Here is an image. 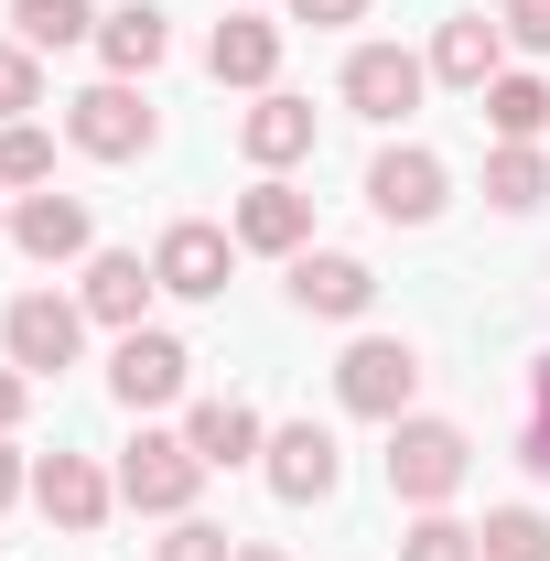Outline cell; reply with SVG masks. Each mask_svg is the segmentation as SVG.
Instances as JSON below:
<instances>
[{
  "label": "cell",
  "mask_w": 550,
  "mask_h": 561,
  "mask_svg": "<svg viewBox=\"0 0 550 561\" xmlns=\"http://www.w3.org/2000/svg\"><path fill=\"white\" fill-rule=\"evenodd\" d=\"M206 486V454L184 443V432H140L130 454H119V496H130L140 518H184Z\"/></svg>",
  "instance_id": "cell-1"
},
{
  "label": "cell",
  "mask_w": 550,
  "mask_h": 561,
  "mask_svg": "<svg viewBox=\"0 0 550 561\" xmlns=\"http://www.w3.org/2000/svg\"><path fill=\"white\" fill-rule=\"evenodd\" d=\"M465 432L454 421H400L389 432V496H411V507H443V496L465 486Z\"/></svg>",
  "instance_id": "cell-2"
},
{
  "label": "cell",
  "mask_w": 550,
  "mask_h": 561,
  "mask_svg": "<svg viewBox=\"0 0 550 561\" xmlns=\"http://www.w3.org/2000/svg\"><path fill=\"white\" fill-rule=\"evenodd\" d=\"M411 389H421V356L400 346V335H356V346L335 356V400H345V411H367V421H400V411H411Z\"/></svg>",
  "instance_id": "cell-3"
},
{
  "label": "cell",
  "mask_w": 550,
  "mask_h": 561,
  "mask_svg": "<svg viewBox=\"0 0 550 561\" xmlns=\"http://www.w3.org/2000/svg\"><path fill=\"white\" fill-rule=\"evenodd\" d=\"M76 335H87V302H55V291H22V302L0 313V346H11V367H22V378L76 367Z\"/></svg>",
  "instance_id": "cell-4"
},
{
  "label": "cell",
  "mask_w": 550,
  "mask_h": 561,
  "mask_svg": "<svg viewBox=\"0 0 550 561\" xmlns=\"http://www.w3.org/2000/svg\"><path fill=\"white\" fill-rule=\"evenodd\" d=\"M66 130H76V151H98V162H140V151H151V108H140L130 76H108V87H87L66 108Z\"/></svg>",
  "instance_id": "cell-5"
},
{
  "label": "cell",
  "mask_w": 550,
  "mask_h": 561,
  "mask_svg": "<svg viewBox=\"0 0 550 561\" xmlns=\"http://www.w3.org/2000/svg\"><path fill=\"white\" fill-rule=\"evenodd\" d=\"M184 367H195V356L173 346V335L130 324V335H119V356H108V389H119L130 411H173V400H184Z\"/></svg>",
  "instance_id": "cell-6"
},
{
  "label": "cell",
  "mask_w": 550,
  "mask_h": 561,
  "mask_svg": "<svg viewBox=\"0 0 550 561\" xmlns=\"http://www.w3.org/2000/svg\"><path fill=\"white\" fill-rule=\"evenodd\" d=\"M421 55H400V44H356L345 55V108L356 119H400V108H421Z\"/></svg>",
  "instance_id": "cell-7"
},
{
  "label": "cell",
  "mask_w": 550,
  "mask_h": 561,
  "mask_svg": "<svg viewBox=\"0 0 550 561\" xmlns=\"http://www.w3.org/2000/svg\"><path fill=\"white\" fill-rule=\"evenodd\" d=\"M227 260H238V238H227V227H206V216H184V227L151 249L162 291H184V302H216V291H227Z\"/></svg>",
  "instance_id": "cell-8"
},
{
  "label": "cell",
  "mask_w": 550,
  "mask_h": 561,
  "mask_svg": "<svg viewBox=\"0 0 550 561\" xmlns=\"http://www.w3.org/2000/svg\"><path fill=\"white\" fill-rule=\"evenodd\" d=\"M367 206L389 216V227H432V216H443V162H432V151H378Z\"/></svg>",
  "instance_id": "cell-9"
},
{
  "label": "cell",
  "mask_w": 550,
  "mask_h": 561,
  "mask_svg": "<svg viewBox=\"0 0 550 561\" xmlns=\"http://www.w3.org/2000/svg\"><path fill=\"white\" fill-rule=\"evenodd\" d=\"M335 432H313V421H291V432H271V496L280 507H313V496H335Z\"/></svg>",
  "instance_id": "cell-10"
},
{
  "label": "cell",
  "mask_w": 550,
  "mask_h": 561,
  "mask_svg": "<svg viewBox=\"0 0 550 561\" xmlns=\"http://www.w3.org/2000/svg\"><path fill=\"white\" fill-rule=\"evenodd\" d=\"M432 76H443V87H496V76H507V22H485V11H465V22H443V33H432Z\"/></svg>",
  "instance_id": "cell-11"
},
{
  "label": "cell",
  "mask_w": 550,
  "mask_h": 561,
  "mask_svg": "<svg viewBox=\"0 0 550 561\" xmlns=\"http://www.w3.org/2000/svg\"><path fill=\"white\" fill-rule=\"evenodd\" d=\"M367 291H378V271H367V260H345V249H302V260H291V302H302V313H324V324L367 313Z\"/></svg>",
  "instance_id": "cell-12"
},
{
  "label": "cell",
  "mask_w": 550,
  "mask_h": 561,
  "mask_svg": "<svg viewBox=\"0 0 550 561\" xmlns=\"http://www.w3.org/2000/svg\"><path fill=\"white\" fill-rule=\"evenodd\" d=\"M33 496H44V518H55V529H98L119 486H108L87 454H44V465H33Z\"/></svg>",
  "instance_id": "cell-13"
},
{
  "label": "cell",
  "mask_w": 550,
  "mask_h": 561,
  "mask_svg": "<svg viewBox=\"0 0 550 561\" xmlns=\"http://www.w3.org/2000/svg\"><path fill=\"white\" fill-rule=\"evenodd\" d=\"M206 66H216V87H271V76H280V22L227 11V22H216V44H206Z\"/></svg>",
  "instance_id": "cell-14"
},
{
  "label": "cell",
  "mask_w": 550,
  "mask_h": 561,
  "mask_svg": "<svg viewBox=\"0 0 550 561\" xmlns=\"http://www.w3.org/2000/svg\"><path fill=\"white\" fill-rule=\"evenodd\" d=\"M227 238H238V249H302V238H313V195H291V184H249Z\"/></svg>",
  "instance_id": "cell-15"
},
{
  "label": "cell",
  "mask_w": 550,
  "mask_h": 561,
  "mask_svg": "<svg viewBox=\"0 0 550 561\" xmlns=\"http://www.w3.org/2000/svg\"><path fill=\"white\" fill-rule=\"evenodd\" d=\"M151 291H162V271L130 260V249H98V260H87V313H98V324H119V335L140 324V302H151Z\"/></svg>",
  "instance_id": "cell-16"
},
{
  "label": "cell",
  "mask_w": 550,
  "mask_h": 561,
  "mask_svg": "<svg viewBox=\"0 0 550 561\" xmlns=\"http://www.w3.org/2000/svg\"><path fill=\"white\" fill-rule=\"evenodd\" d=\"M11 249H22V260H76V249H87V206H76V195H22V206H11Z\"/></svg>",
  "instance_id": "cell-17"
},
{
  "label": "cell",
  "mask_w": 550,
  "mask_h": 561,
  "mask_svg": "<svg viewBox=\"0 0 550 561\" xmlns=\"http://www.w3.org/2000/svg\"><path fill=\"white\" fill-rule=\"evenodd\" d=\"M238 151H249V162H302V151H313V108H302V98H260V108H249V119H238Z\"/></svg>",
  "instance_id": "cell-18"
},
{
  "label": "cell",
  "mask_w": 550,
  "mask_h": 561,
  "mask_svg": "<svg viewBox=\"0 0 550 561\" xmlns=\"http://www.w3.org/2000/svg\"><path fill=\"white\" fill-rule=\"evenodd\" d=\"M98 55H108V76H151L162 55H173V22H162L151 0H130V11L98 22Z\"/></svg>",
  "instance_id": "cell-19"
},
{
  "label": "cell",
  "mask_w": 550,
  "mask_h": 561,
  "mask_svg": "<svg viewBox=\"0 0 550 561\" xmlns=\"http://www.w3.org/2000/svg\"><path fill=\"white\" fill-rule=\"evenodd\" d=\"M184 443L206 454V476H216V465H249V454H271V443H260V411H249V400H206V411L184 421Z\"/></svg>",
  "instance_id": "cell-20"
},
{
  "label": "cell",
  "mask_w": 550,
  "mask_h": 561,
  "mask_svg": "<svg viewBox=\"0 0 550 561\" xmlns=\"http://www.w3.org/2000/svg\"><path fill=\"white\" fill-rule=\"evenodd\" d=\"M98 22H108L98 0H11V33H22L33 55H66V44H87V33H98Z\"/></svg>",
  "instance_id": "cell-21"
},
{
  "label": "cell",
  "mask_w": 550,
  "mask_h": 561,
  "mask_svg": "<svg viewBox=\"0 0 550 561\" xmlns=\"http://www.w3.org/2000/svg\"><path fill=\"white\" fill-rule=\"evenodd\" d=\"M485 195H496L507 216H529V206L550 195V162L529 151V140H496V162H485Z\"/></svg>",
  "instance_id": "cell-22"
},
{
  "label": "cell",
  "mask_w": 550,
  "mask_h": 561,
  "mask_svg": "<svg viewBox=\"0 0 550 561\" xmlns=\"http://www.w3.org/2000/svg\"><path fill=\"white\" fill-rule=\"evenodd\" d=\"M485 119H496V140H540L550 130V87L540 76H496L485 87Z\"/></svg>",
  "instance_id": "cell-23"
},
{
  "label": "cell",
  "mask_w": 550,
  "mask_h": 561,
  "mask_svg": "<svg viewBox=\"0 0 550 561\" xmlns=\"http://www.w3.org/2000/svg\"><path fill=\"white\" fill-rule=\"evenodd\" d=\"M475 551L485 561H550V518L540 507H496V518L475 529Z\"/></svg>",
  "instance_id": "cell-24"
},
{
  "label": "cell",
  "mask_w": 550,
  "mask_h": 561,
  "mask_svg": "<svg viewBox=\"0 0 550 561\" xmlns=\"http://www.w3.org/2000/svg\"><path fill=\"white\" fill-rule=\"evenodd\" d=\"M0 184H55V140L33 119H0Z\"/></svg>",
  "instance_id": "cell-25"
},
{
  "label": "cell",
  "mask_w": 550,
  "mask_h": 561,
  "mask_svg": "<svg viewBox=\"0 0 550 561\" xmlns=\"http://www.w3.org/2000/svg\"><path fill=\"white\" fill-rule=\"evenodd\" d=\"M22 108H44V66H33V44H0V119H22Z\"/></svg>",
  "instance_id": "cell-26"
},
{
  "label": "cell",
  "mask_w": 550,
  "mask_h": 561,
  "mask_svg": "<svg viewBox=\"0 0 550 561\" xmlns=\"http://www.w3.org/2000/svg\"><path fill=\"white\" fill-rule=\"evenodd\" d=\"M400 561H485L475 529H454V518H421L411 540H400Z\"/></svg>",
  "instance_id": "cell-27"
},
{
  "label": "cell",
  "mask_w": 550,
  "mask_h": 561,
  "mask_svg": "<svg viewBox=\"0 0 550 561\" xmlns=\"http://www.w3.org/2000/svg\"><path fill=\"white\" fill-rule=\"evenodd\" d=\"M162 561H238V551H227V529H206V518H173Z\"/></svg>",
  "instance_id": "cell-28"
},
{
  "label": "cell",
  "mask_w": 550,
  "mask_h": 561,
  "mask_svg": "<svg viewBox=\"0 0 550 561\" xmlns=\"http://www.w3.org/2000/svg\"><path fill=\"white\" fill-rule=\"evenodd\" d=\"M507 44H529V55H550V0H507Z\"/></svg>",
  "instance_id": "cell-29"
},
{
  "label": "cell",
  "mask_w": 550,
  "mask_h": 561,
  "mask_svg": "<svg viewBox=\"0 0 550 561\" xmlns=\"http://www.w3.org/2000/svg\"><path fill=\"white\" fill-rule=\"evenodd\" d=\"M518 465L550 476V356H540V421H529V443H518Z\"/></svg>",
  "instance_id": "cell-30"
},
{
  "label": "cell",
  "mask_w": 550,
  "mask_h": 561,
  "mask_svg": "<svg viewBox=\"0 0 550 561\" xmlns=\"http://www.w3.org/2000/svg\"><path fill=\"white\" fill-rule=\"evenodd\" d=\"M291 22H313V33H335V22H367V0H291Z\"/></svg>",
  "instance_id": "cell-31"
},
{
  "label": "cell",
  "mask_w": 550,
  "mask_h": 561,
  "mask_svg": "<svg viewBox=\"0 0 550 561\" xmlns=\"http://www.w3.org/2000/svg\"><path fill=\"white\" fill-rule=\"evenodd\" d=\"M22 389H33V378H22V367H0V432L22 421Z\"/></svg>",
  "instance_id": "cell-32"
},
{
  "label": "cell",
  "mask_w": 550,
  "mask_h": 561,
  "mask_svg": "<svg viewBox=\"0 0 550 561\" xmlns=\"http://www.w3.org/2000/svg\"><path fill=\"white\" fill-rule=\"evenodd\" d=\"M33 486V476H22V454H11V443H0V507H11V496Z\"/></svg>",
  "instance_id": "cell-33"
},
{
  "label": "cell",
  "mask_w": 550,
  "mask_h": 561,
  "mask_svg": "<svg viewBox=\"0 0 550 561\" xmlns=\"http://www.w3.org/2000/svg\"><path fill=\"white\" fill-rule=\"evenodd\" d=\"M238 561H280V551H238Z\"/></svg>",
  "instance_id": "cell-34"
},
{
  "label": "cell",
  "mask_w": 550,
  "mask_h": 561,
  "mask_svg": "<svg viewBox=\"0 0 550 561\" xmlns=\"http://www.w3.org/2000/svg\"><path fill=\"white\" fill-rule=\"evenodd\" d=\"M0 227H11V216H0Z\"/></svg>",
  "instance_id": "cell-35"
}]
</instances>
